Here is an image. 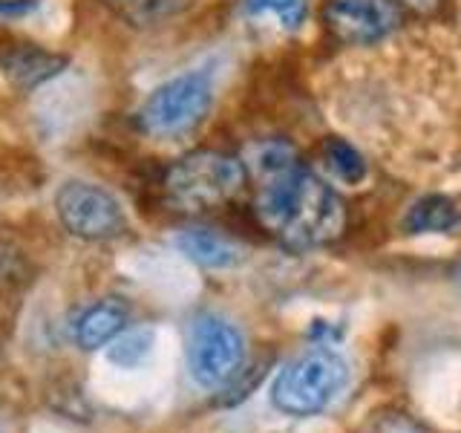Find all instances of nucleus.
Returning <instances> with one entry per match:
<instances>
[{"label":"nucleus","instance_id":"1","mask_svg":"<svg viewBox=\"0 0 461 433\" xmlns=\"http://www.w3.org/2000/svg\"><path fill=\"white\" fill-rule=\"evenodd\" d=\"M251 165L259 180L254 214L283 249L312 252L343 235V199L300 162L292 144L283 139L259 142L251 151Z\"/></svg>","mask_w":461,"mask_h":433},{"label":"nucleus","instance_id":"2","mask_svg":"<svg viewBox=\"0 0 461 433\" xmlns=\"http://www.w3.org/2000/svg\"><path fill=\"white\" fill-rule=\"evenodd\" d=\"M245 180L249 168L242 159L222 151H194L167 168L165 194L179 211L199 214L230 202L242 191Z\"/></svg>","mask_w":461,"mask_h":433},{"label":"nucleus","instance_id":"3","mask_svg":"<svg viewBox=\"0 0 461 433\" xmlns=\"http://www.w3.org/2000/svg\"><path fill=\"white\" fill-rule=\"evenodd\" d=\"M349 367L329 346H312L280 370L271 387L274 408L288 416H314L326 410L346 387Z\"/></svg>","mask_w":461,"mask_h":433},{"label":"nucleus","instance_id":"4","mask_svg":"<svg viewBox=\"0 0 461 433\" xmlns=\"http://www.w3.org/2000/svg\"><path fill=\"white\" fill-rule=\"evenodd\" d=\"M213 105V84L208 72H182V76L158 84L144 98L139 110V124L156 139H173L191 134L202 124Z\"/></svg>","mask_w":461,"mask_h":433},{"label":"nucleus","instance_id":"5","mask_svg":"<svg viewBox=\"0 0 461 433\" xmlns=\"http://www.w3.org/2000/svg\"><path fill=\"white\" fill-rule=\"evenodd\" d=\"M242 332L222 315H199L187 341V367L202 387H222L242 370Z\"/></svg>","mask_w":461,"mask_h":433},{"label":"nucleus","instance_id":"6","mask_svg":"<svg viewBox=\"0 0 461 433\" xmlns=\"http://www.w3.org/2000/svg\"><path fill=\"white\" fill-rule=\"evenodd\" d=\"M55 211L64 228L78 240H90V243L113 240L124 235L127 228L122 202L107 188H101L95 182L72 180L61 185V191L55 197Z\"/></svg>","mask_w":461,"mask_h":433},{"label":"nucleus","instance_id":"7","mask_svg":"<svg viewBox=\"0 0 461 433\" xmlns=\"http://www.w3.org/2000/svg\"><path fill=\"white\" fill-rule=\"evenodd\" d=\"M323 23L340 43L366 47L401 26V6L395 0H326Z\"/></svg>","mask_w":461,"mask_h":433},{"label":"nucleus","instance_id":"8","mask_svg":"<svg viewBox=\"0 0 461 433\" xmlns=\"http://www.w3.org/2000/svg\"><path fill=\"white\" fill-rule=\"evenodd\" d=\"M67 69V55L43 50L38 43H9L0 50V76L14 90L29 93L35 87L52 81Z\"/></svg>","mask_w":461,"mask_h":433},{"label":"nucleus","instance_id":"9","mask_svg":"<svg viewBox=\"0 0 461 433\" xmlns=\"http://www.w3.org/2000/svg\"><path fill=\"white\" fill-rule=\"evenodd\" d=\"M176 245L185 257L205 269H230L242 260L240 245L211 228H185L176 237Z\"/></svg>","mask_w":461,"mask_h":433},{"label":"nucleus","instance_id":"10","mask_svg":"<svg viewBox=\"0 0 461 433\" xmlns=\"http://www.w3.org/2000/svg\"><path fill=\"white\" fill-rule=\"evenodd\" d=\"M127 324V303L122 298H104L90 307L78 321V346L81 350H98L110 344Z\"/></svg>","mask_w":461,"mask_h":433},{"label":"nucleus","instance_id":"11","mask_svg":"<svg viewBox=\"0 0 461 433\" xmlns=\"http://www.w3.org/2000/svg\"><path fill=\"white\" fill-rule=\"evenodd\" d=\"M461 226V211L450 197L429 194L412 202V208L403 216V228L410 235H450Z\"/></svg>","mask_w":461,"mask_h":433},{"label":"nucleus","instance_id":"12","mask_svg":"<svg viewBox=\"0 0 461 433\" xmlns=\"http://www.w3.org/2000/svg\"><path fill=\"white\" fill-rule=\"evenodd\" d=\"M104 9H110L115 18L127 26L148 29L156 23H165L176 14L187 12L194 0H101Z\"/></svg>","mask_w":461,"mask_h":433},{"label":"nucleus","instance_id":"13","mask_svg":"<svg viewBox=\"0 0 461 433\" xmlns=\"http://www.w3.org/2000/svg\"><path fill=\"white\" fill-rule=\"evenodd\" d=\"M323 168L343 185H360L366 180V159L360 156L355 144H349L340 136H329L321 144Z\"/></svg>","mask_w":461,"mask_h":433},{"label":"nucleus","instance_id":"14","mask_svg":"<svg viewBox=\"0 0 461 433\" xmlns=\"http://www.w3.org/2000/svg\"><path fill=\"white\" fill-rule=\"evenodd\" d=\"M242 9L254 21H268L283 32H297L309 18V0H242Z\"/></svg>","mask_w":461,"mask_h":433},{"label":"nucleus","instance_id":"15","mask_svg":"<svg viewBox=\"0 0 461 433\" xmlns=\"http://www.w3.org/2000/svg\"><path fill=\"white\" fill-rule=\"evenodd\" d=\"M150 341H153V332L150 329H136V332H127L119 341L113 344L110 358L115 361L119 367H136L139 361L148 355L150 350Z\"/></svg>","mask_w":461,"mask_h":433},{"label":"nucleus","instance_id":"16","mask_svg":"<svg viewBox=\"0 0 461 433\" xmlns=\"http://www.w3.org/2000/svg\"><path fill=\"white\" fill-rule=\"evenodd\" d=\"M360 433H429L418 419L401 410H386L381 416H375L372 422L360 430Z\"/></svg>","mask_w":461,"mask_h":433},{"label":"nucleus","instance_id":"17","mask_svg":"<svg viewBox=\"0 0 461 433\" xmlns=\"http://www.w3.org/2000/svg\"><path fill=\"white\" fill-rule=\"evenodd\" d=\"M18 274H21V257L6 243H0V286L18 281Z\"/></svg>","mask_w":461,"mask_h":433},{"label":"nucleus","instance_id":"18","mask_svg":"<svg viewBox=\"0 0 461 433\" xmlns=\"http://www.w3.org/2000/svg\"><path fill=\"white\" fill-rule=\"evenodd\" d=\"M398 6H407L412 12H421V14H429V12H436L441 6V0H395Z\"/></svg>","mask_w":461,"mask_h":433},{"label":"nucleus","instance_id":"19","mask_svg":"<svg viewBox=\"0 0 461 433\" xmlns=\"http://www.w3.org/2000/svg\"><path fill=\"white\" fill-rule=\"evenodd\" d=\"M32 6H35V0H6V4H0V14L4 12H26Z\"/></svg>","mask_w":461,"mask_h":433}]
</instances>
